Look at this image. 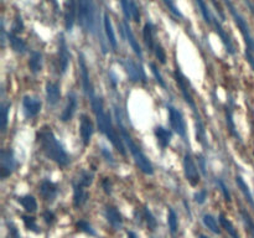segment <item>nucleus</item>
Returning <instances> with one entry per match:
<instances>
[{
  "mask_svg": "<svg viewBox=\"0 0 254 238\" xmlns=\"http://www.w3.org/2000/svg\"><path fill=\"white\" fill-rule=\"evenodd\" d=\"M36 138L37 141H39L42 153H44L50 160L56 163L57 165L61 166V168H66V166L68 165L71 159H69L68 154L66 153L64 146L61 145V143L56 139L55 134L52 133L51 128H49V126L41 128L37 131Z\"/></svg>",
  "mask_w": 254,
  "mask_h": 238,
  "instance_id": "1",
  "label": "nucleus"
},
{
  "mask_svg": "<svg viewBox=\"0 0 254 238\" xmlns=\"http://www.w3.org/2000/svg\"><path fill=\"white\" fill-rule=\"evenodd\" d=\"M89 101H91L92 109H93V113L94 116H96L99 131L107 136V139L113 144L114 148H116L122 155H126V148H124V144L123 141H122L123 139L119 138L116 129H114L113 123H112L111 117H109V114L104 111L103 101H102L101 98H98L97 96H93L92 98H89Z\"/></svg>",
  "mask_w": 254,
  "mask_h": 238,
  "instance_id": "2",
  "label": "nucleus"
},
{
  "mask_svg": "<svg viewBox=\"0 0 254 238\" xmlns=\"http://www.w3.org/2000/svg\"><path fill=\"white\" fill-rule=\"evenodd\" d=\"M117 119H118L119 129H121V135H122V139H123V143L126 144V146L129 149L131 155H133V159L134 161H135L136 166H138V168L140 169V171H143L145 175H153L154 168L153 165H151L150 160L146 158L145 154L140 150V148L136 145L135 141L133 140V138H131V136L129 135L128 131L126 130V128H124L123 124H122V120L119 119L118 113H117Z\"/></svg>",
  "mask_w": 254,
  "mask_h": 238,
  "instance_id": "3",
  "label": "nucleus"
},
{
  "mask_svg": "<svg viewBox=\"0 0 254 238\" xmlns=\"http://www.w3.org/2000/svg\"><path fill=\"white\" fill-rule=\"evenodd\" d=\"M226 5H227L228 10L232 14L235 22L237 24L238 29L241 30V34H242L243 40H245L246 44V59H247L248 63L251 64L252 69L254 71V37L251 34L250 26H248L247 21L245 20V17L238 12V10L236 9L233 2L231 0H225Z\"/></svg>",
  "mask_w": 254,
  "mask_h": 238,
  "instance_id": "4",
  "label": "nucleus"
},
{
  "mask_svg": "<svg viewBox=\"0 0 254 238\" xmlns=\"http://www.w3.org/2000/svg\"><path fill=\"white\" fill-rule=\"evenodd\" d=\"M78 24L84 32L94 34L96 31V7L93 0H77Z\"/></svg>",
  "mask_w": 254,
  "mask_h": 238,
  "instance_id": "5",
  "label": "nucleus"
},
{
  "mask_svg": "<svg viewBox=\"0 0 254 238\" xmlns=\"http://www.w3.org/2000/svg\"><path fill=\"white\" fill-rule=\"evenodd\" d=\"M168 111H169V119H170L171 129H174V131L178 133L181 138L185 139L188 130H186V123H185V119H184L183 113L173 106H168Z\"/></svg>",
  "mask_w": 254,
  "mask_h": 238,
  "instance_id": "6",
  "label": "nucleus"
},
{
  "mask_svg": "<svg viewBox=\"0 0 254 238\" xmlns=\"http://www.w3.org/2000/svg\"><path fill=\"white\" fill-rule=\"evenodd\" d=\"M16 168V161H15L14 153L11 149H4L0 153V176L1 178H6L11 175Z\"/></svg>",
  "mask_w": 254,
  "mask_h": 238,
  "instance_id": "7",
  "label": "nucleus"
},
{
  "mask_svg": "<svg viewBox=\"0 0 254 238\" xmlns=\"http://www.w3.org/2000/svg\"><path fill=\"white\" fill-rule=\"evenodd\" d=\"M184 173H185L186 180L189 181L191 186H196L200 182V173H198V169L196 166L195 161H193L192 156L189 153L185 154V158H184Z\"/></svg>",
  "mask_w": 254,
  "mask_h": 238,
  "instance_id": "8",
  "label": "nucleus"
},
{
  "mask_svg": "<svg viewBox=\"0 0 254 238\" xmlns=\"http://www.w3.org/2000/svg\"><path fill=\"white\" fill-rule=\"evenodd\" d=\"M175 79H176V82H178L179 87H180L181 93H183L184 99L186 101V103H188L189 106L193 109V112H195V113H197V112H196L195 99H193L192 93H191L190 83H189V81L186 79V77L184 76V73L179 68L175 71Z\"/></svg>",
  "mask_w": 254,
  "mask_h": 238,
  "instance_id": "9",
  "label": "nucleus"
},
{
  "mask_svg": "<svg viewBox=\"0 0 254 238\" xmlns=\"http://www.w3.org/2000/svg\"><path fill=\"white\" fill-rule=\"evenodd\" d=\"M122 64H123L124 69H126L127 74L129 76L131 82H143V83H145V73H144L143 68L140 66H138L135 62L131 61V60H126V61L122 62Z\"/></svg>",
  "mask_w": 254,
  "mask_h": 238,
  "instance_id": "10",
  "label": "nucleus"
},
{
  "mask_svg": "<svg viewBox=\"0 0 254 238\" xmlns=\"http://www.w3.org/2000/svg\"><path fill=\"white\" fill-rule=\"evenodd\" d=\"M79 69H81V78H82V87H83V91L86 93V96L88 98H92L94 94V88L91 83V78H89V72L88 68H87L86 61H84L83 55L79 54Z\"/></svg>",
  "mask_w": 254,
  "mask_h": 238,
  "instance_id": "11",
  "label": "nucleus"
},
{
  "mask_svg": "<svg viewBox=\"0 0 254 238\" xmlns=\"http://www.w3.org/2000/svg\"><path fill=\"white\" fill-rule=\"evenodd\" d=\"M22 111L26 118H34L41 111V102L34 97L26 96L22 99Z\"/></svg>",
  "mask_w": 254,
  "mask_h": 238,
  "instance_id": "12",
  "label": "nucleus"
},
{
  "mask_svg": "<svg viewBox=\"0 0 254 238\" xmlns=\"http://www.w3.org/2000/svg\"><path fill=\"white\" fill-rule=\"evenodd\" d=\"M77 15H78L77 0H67L66 7H64V27L67 31H72Z\"/></svg>",
  "mask_w": 254,
  "mask_h": 238,
  "instance_id": "13",
  "label": "nucleus"
},
{
  "mask_svg": "<svg viewBox=\"0 0 254 238\" xmlns=\"http://www.w3.org/2000/svg\"><path fill=\"white\" fill-rule=\"evenodd\" d=\"M93 131H94V128H93V123H92V120L86 116V114H82L81 124H79V133H81L82 143H83L84 146H87L89 143H91Z\"/></svg>",
  "mask_w": 254,
  "mask_h": 238,
  "instance_id": "14",
  "label": "nucleus"
},
{
  "mask_svg": "<svg viewBox=\"0 0 254 238\" xmlns=\"http://www.w3.org/2000/svg\"><path fill=\"white\" fill-rule=\"evenodd\" d=\"M69 51L67 47L66 40L64 36L60 37V47H59V63H60V71L64 74L67 71V67L69 64Z\"/></svg>",
  "mask_w": 254,
  "mask_h": 238,
  "instance_id": "15",
  "label": "nucleus"
},
{
  "mask_svg": "<svg viewBox=\"0 0 254 238\" xmlns=\"http://www.w3.org/2000/svg\"><path fill=\"white\" fill-rule=\"evenodd\" d=\"M122 27H123V34L126 35L127 41L129 42V45H130V47L133 49V51L135 52L136 56H138L139 59L141 60V59H143V51H141L140 45H139V42H138V40H136L135 35H134L133 31H131L129 24L127 21H124L123 25H122Z\"/></svg>",
  "mask_w": 254,
  "mask_h": 238,
  "instance_id": "16",
  "label": "nucleus"
},
{
  "mask_svg": "<svg viewBox=\"0 0 254 238\" xmlns=\"http://www.w3.org/2000/svg\"><path fill=\"white\" fill-rule=\"evenodd\" d=\"M104 216H106L108 223L114 230H121L123 227V218H122V215L118 212L116 207L108 206L106 211H104Z\"/></svg>",
  "mask_w": 254,
  "mask_h": 238,
  "instance_id": "17",
  "label": "nucleus"
},
{
  "mask_svg": "<svg viewBox=\"0 0 254 238\" xmlns=\"http://www.w3.org/2000/svg\"><path fill=\"white\" fill-rule=\"evenodd\" d=\"M57 192H59L57 185L55 182H52V181L44 180L41 182V185H40V193H41V196L44 197V200L51 202V201H54V198L56 197Z\"/></svg>",
  "mask_w": 254,
  "mask_h": 238,
  "instance_id": "18",
  "label": "nucleus"
},
{
  "mask_svg": "<svg viewBox=\"0 0 254 238\" xmlns=\"http://www.w3.org/2000/svg\"><path fill=\"white\" fill-rule=\"evenodd\" d=\"M77 109V97L74 93H69L67 97V104L64 107V112L61 114V120L62 121H68L69 119H72L74 112Z\"/></svg>",
  "mask_w": 254,
  "mask_h": 238,
  "instance_id": "19",
  "label": "nucleus"
},
{
  "mask_svg": "<svg viewBox=\"0 0 254 238\" xmlns=\"http://www.w3.org/2000/svg\"><path fill=\"white\" fill-rule=\"evenodd\" d=\"M155 27L151 22H146L144 25V29H143V37H144V42H145L146 47H148L150 51H154L155 49V45L158 42L155 41Z\"/></svg>",
  "mask_w": 254,
  "mask_h": 238,
  "instance_id": "20",
  "label": "nucleus"
},
{
  "mask_svg": "<svg viewBox=\"0 0 254 238\" xmlns=\"http://www.w3.org/2000/svg\"><path fill=\"white\" fill-rule=\"evenodd\" d=\"M154 134H155V138L158 140V144L160 145V148H168L171 141V138H173V133L169 129L164 128V126H156L155 130H154Z\"/></svg>",
  "mask_w": 254,
  "mask_h": 238,
  "instance_id": "21",
  "label": "nucleus"
},
{
  "mask_svg": "<svg viewBox=\"0 0 254 238\" xmlns=\"http://www.w3.org/2000/svg\"><path fill=\"white\" fill-rule=\"evenodd\" d=\"M88 198V193L84 191V187L82 185H79L77 181L73 182V205L74 207L78 208L82 205H84Z\"/></svg>",
  "mask_w": 254,
  "mask_h": 238,
  "instance_id": "22",
  "label": "nucleus"
},
{
  "mask_svg": "<svg viewBox=\"0 0 254 238\" xmlns=\"http://www.w3.org/2000/svg\"><path fill=\"white\" fill-rule=\"evenodd\" d=\"M103 25H104V31H106V36L108 39L109 45L112 46V49L116 50L117 49V39H116V34H114L113 30V25H112L111 17L107 12H104L103 15Z\"/></svg>",
  "mask_w": 254,
  "mask_h": 238,
  "instance_id": "23",
  "label": "nucleus"
},
{
  "mask_svg": "<svg viewBox=\"0 0 254 238\" xmlns=\"http://www.w3.org/2000/svg\"><path fill=\"white\" fill-rule=\"evenodd\" d=\"M61 92H60V86L57 83L49 82L46 84V99L50 106H55L60 101Z\"/></svg>",
  "mask_w": 254,
  "mask_h": 238,
  "instance_id": "24",
  "label": "nucleus"
},
{
  "mask_svg": "<svg viewBox=\"0 0 254 238\" xmlns=\"http://www.w3.org/2000/svg\"><path fill=\"white\" fill-rule=\"evenodd\" d=\"M7 39H9L10 46L14 50L16 54H25L27 51V45L24 40H21L20 37H17L16 35L12 34V32H9L7 34Z\"/></svg>",
  "mask_w": 254,
  "mask_h": 238,
  "instance_id": "25",
  "label": "nucleus"
},
{
  "mask_svg": "<svg viewBox=\"0 0 254 238\" xmlns=\"http://www.w3.org/2000/svg\"><path fill=\"white\" fill-rule=\"evenodd\" d=\"M29 68L32 73H39L42 69V55L40 52H31L29 60Z\"/></svg>",
  "mask_w": 254,
  "mask_h": 238,
  "instance_id": "26",
  "label": "nucleus"
},
{
  "mask_svg": "<svg viewBox=\"0 0 254 238\" xmlns=\"http://www.w3.org/2000/svg\"><path fill=\"white\" fill-rule=\"evenodd\" d=\"M17 202L25 208V211L29 213L35 212L37 210V202L35 200L34 196H30V195H25L21 196V197L17 198Z\"/></svg>",
  "mask_w": 254,
  "mask_h": 238,
  "instance_id": "27",
  "label": "nucleus"
},
{
  "mask_svg": "<svg viewBox=\"0 0 254 238\" xmlns=\"http://www.w3.org/2000/svg\"><path fill=\"white\" fill-rule=\"evenodd\" d=\"M236 182H237L238 187H240V190L242 191V193H243V195H245L246 200H247L248 202H250V205L252 206V207H254L253 196H252V193H251L248 185H247V183H246V181L243 180L242 176H236Z\"/></svg>",
  "mask_w": 254,
  "mask_h": 238,
  "instance_id": "28",
  "label": "nucleus"
},
{
  "mask_svg": "<svg viewBox=\"0 0 254 238\" xmlns=\"http://www.w3.org/2000/svg\"><path fill=\"white\" fill-rule=\"evenodd\" d=\"M226 120H227V126L230 133L232 134L236 139H238V140L241 141V135L237 131V129H236L235 120H233V112L231 107H227V108H226Z\"/></svg>",
  "mask_w": 254,
  "mask_h": 238,
  "instance_id": "29",
  "label": "nucleus"
},
{
  "mask_svg": "<svg viewBox=\"0 0 254 238\" xmlns=\"http://www.w3.org/2000/svg\"><path fill=\"white\" fill-rule=\"evenodd\" d=\"M220 223H221V226H222V227L225 228L226 231H227L228 235H230L231 237H232V238H241L240 235H238L237 230H236L235 226H233V223L231 222V221L228 220V218L226 217L223 213H221V215H220Z\"/></svg>",
  "mask_w": 254,
  "mask_h": 238,
  "instance_id": "30",
  "label": "nucleus"
},
{
  "mask_svg": "<svg viewBox=\"0 0 254 238\" xmlns=\"http://www.w3.org/2000/svg\"><path fill=\"white\" fill-rule=\"evenodd\" d=\"M9 111H10V103H2L1 109H0V129H1V131L6 130Z\"/></svg>",
  "mask_w": 254,
  "mask_h": 238,
  "instance_id": "31",
  "label": "nucleus"
},
{
  "mask_svg": "<svg viewBox=\"0 0 254 238\" xmlns=\"http://www.w3.org/2000/svg\"><path fill=\"white\" fill-rule=\"evenodd\" d=\"M168 225H169V230H170L171 235L175 236L176 231H178V216H176V212L173 210V208H169Z\"/></svg>",
  "mask_w": 254,
  "mask_h": 238,
  "instance_id": "32",
  "label": "nucleus"
},
{
  "mask_svg": "<svg viewBox=\"0 0 254 238\" xmlns=\"http://www.w3.org/2000/svg\"><path fill=\"white\" fill-rule=\"evenodd\" d=\"M202 220H203V223H205V226L208 228V230L212 231V232L216 233V235H220L221 230H220V227H218L217 222H216V218L213 217V216L205 215L203 216Z\"/></svg>",
  "mask_w": 254,
  "mask_h": 238,
  "instance_id": "33",
  "label": "nucleus"
},
{
  "mask_svg": "<svg viewBox=\"0 0 254 238\" xmlns=\"http://www.w3.org/2000/svg\"><path fill=\"white\" fill-rule=\"evenodd\" d=\"M77 182L83 186L84 188L89 187L92 185V182H93V174L89 173V171H82L79 174V178L77 180Z\"/></svg>",
  "mask_w": 254,
  "mask_h": 238,
  "instance_id": "34",
  "label": "nucleus"
},
{
  "mask_svg": "<svg viewBox=\"0 0 254 238\" xmlns=\"http://www.w3.org/2000/svg\"><path fill=\"white\" fill-rule=\"evenodd\" d=\"M241 216H242L243 218V222H245L246 227H247L248 232L251 233V236H252V238H254V222L252 220V217H251L250 213L247 212L246 210H241Z\"/></svg>",
  "mask_w": 254,
  "mask_h": 238,
  "instance_id": "35",
  "label": "nucleus"
},
{
  "mask_svg": "<svg viewBox=\"0 0 254 238\" xmlns=\"http://www.w3.org/2000/svg\"><path fill=\"white\" fill-rule=\"evenodd\" d=\"M22 221H24V225L27 230L32 231L35 233H40L39 227H37L36 220H35L32 216H22Z\"/></svg>",
  "mask_w": 254,
  "mask_h": 238,
  "instance_id": "36",
  "label": "nucleus"
},
{
  "mask_svg": "<svg viewBox=\"0 0 254 238\" xmlns=\"http://www.w3.org/2000/svg\"><path fill=\"white\" fill-rule=\"evenodd\" d=\"M163 1H164V4L166 5V7L170 10V12L174 15V16H176L178 19H183L184 15L181 14V11L178 9V6H176L175 0H163Z\"/></svg>",
  "mask_w": 254,
  "mask_h": 238,
  "instance_id": "37",
  "label": "nucleus"
},
{
  "mask_svg": "<svg viewBox=\"0 0 254 238\" xmlns=\"http://www.w3.org/2000/svg\"><path fill=\"white\" fill-rule=\"evenodd\" d=\"M121 2V6L122 10H123V14L124 17H126V21L131 19V14H130V4H131V0H119Z\"/></svg>",
  "mask_w": 254,
  "mask_h": 238,
  "instance_id": "38",
  "label": "nucleus"
},
{
  "mask_svg": "<svg viewBox=\"0 0 254 238\" xmlns=\"http://www.w3.org/2000/svg\"><path fill=\"white\" fill-rule=\"evenodd\" d=\"M153 52H154V54H155L156 59H158L159 61H160V63H163V64L166 63V55H165V51H164L163 46H161V45L159 44V42L155 45V49H154Z\"/></svg>",
  "mask_w": 254,
  "mask_h": 238,
  "instance_id": "39",
  "label": "nucleus"
},
{
  "mask_svg": "<svg viewBox=\"0 0 254 238\" xmlns=\"http://www.w3.org/2000/svg\"><path fill=\"white\" fill-rule=\"evenodd\" d=\"M150 68H151V72H153L154 77H155L156 82H158V83L160 84V86L163 87V88H166L165 81H164L163 76H161V73H160V72H159V69H158V67H156V64L151 62V63H150Z\"/></svg>",
  "mask_w": 254,
  "mask_h": 238,
  "instance_id": "40",
  "label": "nucleus"
},
{
  "mask_svg": "<svg viewBox=\"0 0 254 238\" xmlns=\"http://www.w3.org/2000/svg\"><path fill=\"white\" fill-rule=\"evenodd\" d=\"M11 30H12V31H11L12 34H15V35L19 34V32L24 31V21H22L21 16H19V15H17V16L15 17Z\"/></svg>",
  "mask_w": 254,
  "mask_h": 238,
  "instance_id": "41",
  "label": "nucleus"
},
{
  "mask_svg": "<svg viewBox=\"0 0 254 238\" xmlns=\"http://www.w3.org/2000/svg\"><path fill=\"white\" fill-rule=\"evenodd\" d=\"M144 217H145V221L148 222V226L150 230H155L156 228V220L154 218V216L151 215V212L149 211V208H144Z\"/></svg>",
  "mask_w": 254,
  "mask_h": 238,
  "instance_id": "42",
  "label": "nucleus"
},
{
  "mask_svg": "<svg viewBox=\"0 0 254 238\" xmlns=\"http://www.w3.org/2000/svg\"><path fill=\"white\" fill-rule=\"evenodd\" d=\"M77 227H78L81 231H83V232L89 233V235L92 236L96 235V232H94V230L92 228V226L89 225L88 222H86V221H79V222H77Z\"/></svg>",
  "mask_w": 254,
  "mask_h": 238,
  "instance_id": "43",
  "label": "nucleus"
},
{
  "mask_svg": "<svg viewBox=\"0 0 254 238\" xmlns=\"http://www.w3.org/2000/svg\"><path fill=\"white\" fill-rule=\"evenodd\" d=\"M130 14H131V19H133L134 21L135 22L140 21V11H139V7L136 6L134 1H131L130 4Z\"/></svg>",
  "mask_w": 254,
  "mask_h": 238,
  "instance_id": "44",
  "label": "nucleus"
},
{
  "mask_svg": "<svg viewBox=\"0 0 254 238\" xmlns=\"http://www.w3.org/2000/svg\"><path fill=\"white\" fill-rule=\"evenodd\" d=\"M217 183H218V186H220L221 191H222L223 196H225V200L230 202V201L232 200V198H231V192H230V191H228V188H227V186H226V183L223 182L222 180H217Z\"/></svg>",
  "mask_w": 254,
  "mask_h": 238,
  "instance_id": "45",
  "label": "nucleus"
},
{
  "mask_svg": "<svg viewBox=\"0 0 254 238\" xmlns=\"http://www.w3.org/2000/svg\"><path fill=\"white\" fill-rule=\"evenodd\" d=\"M207 198V191L202 190V191H198L197 193H195V202L197 203H203Z\"/></svg>",
  "mask_w": 254,
  "mask_h": 238,
  "instance_id": "46",
  "label": "nucleus"
},
{
  "mask_svg": "<svg viewBox=\"0 0 254 238\" xmlns=\"http://www.w3.org/2000/svg\"><path fill=\"white\" fill-rule=\"evenodd\" d=\"M102 154H103V155H104L106 160L108 161V163H111L112 165H113V164H114V159H113V155H112L111 151H109L107 148H102Z\"/></svg>",
  "mask_w": 254,
  "mask_h": 238,
  "instance_id": "47",
  "label": "nucleus"
},
{
  "mask_svg": "<svg viewBox=\"0 0 254 238\" xmlns=\"http://www.w3.org/2000/svg\"><path fill=\"white\" fill-rule=\"evenodd\" d=\"M44 218H45V222L47 223V225H51V223H54L55 221V215L51 212V211H46V212H44Z\"/></svg>",
  "mask_w": 254,
  "mask_h": 238,
  "instance_id": "48",
  "label": "nucleus"
},
{
  "mask_svg": "<svg viewBox=\"0 0 254 238\" xmlns=\"http://www.w3.org/2000/svg\"><path fill=\"white\" fill-rule=\"evenodd\" d=\"M7 238H21V236L19 235L16 228H15L14 226H11V227L9 228V237Z\"/></svg>",
  "mask_w": 254,
  "mask_h": 238,
  "instance_id": "49",
  "label": "nucleus"
},
{
  "mask_svg": "<svg viewBox=\"0 0 254 238\" xmlns=\"http://www.w3.org/2000/svg\"><path fill=\"white\" fill-rule=\"evenodd\" d=\"M102 186H103L104 191H106L107 193L112 192V183L109 182V178H104L103 182H102Z\"/></svg>",
  "mask_w": 254,
  "mask_h": 238,
  "instance_id": "50",
  "label": "nucleus"
},
{
  "mask_svg": "<svg viewBox=\"0 0 254 238\" xmlns=\"http://www.w3.org/2000/svg\"><path fill=\"white\" fill-rule=\"evenodd\" d=\"M212 2H213V4H215V6L217 7V4H216V0H212ZM218 14L221 15V17H222V19H225V15H223L222 10H221V9H218Z\"/></svg>",
  "mask_w": 254,
  "mask_h": 238,
  "instance_id": "51",
  "label": "nucleus"
},
{
  "mask_svg": "<svg viewBox=\"0 0 254 238\" xmlns=\"http://www.w3.org/2000/svg\"><path fill=\"white\" fill-rule=\"evenodd\" d=\"M128 238H138V236H136L135 233L131 232V231H130V232H128Z\"/></svg>",
  "mask_w": 254,
  "mask_h": 238,
  "instance_id": "52",
  "label": "nucleus"
},
{
  "mask_svg": "<svg viewBox=\"0 0 254 238\" xmlns=\"http://www.w3.org/2000/svg\"><path fill=\"white\" fill-rule=\"evenodd\" d=\"M246 2H247V4H248V5H250V6H251V9H252V10H253V11H254V5H252V4H251V2H250V1H248V0H246Z\"/></svg>",
  "mask_w": 254,
  "mask_h": 238,
  "instance_id": "53",
  "label": "nucleus"
},
{
  "mask_svg": "<svg viewBox=\"0 0 254 238\" xmlns=\"http://www.w3.org/2000/svg\"><path fill=\"white\" fill-rule=\"evenodd\" d=\"M198 238H210V237H207V236H205V235H200V237Z\"/></svg>",
  "mask_w": 254,
  "mask_h": 238,
  "instance_id": "54",
  "label": "nucleus"
}]
</instances>
